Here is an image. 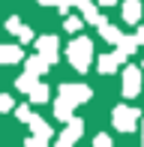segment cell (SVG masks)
I'll return each instance as SVG.
<instances>
[{"label": "cell", "mask_w": 144, "mask_h": 147, "mask_svg": "<svg viewBox=\"0 0 144 147\" xmlns=\"http://www.w3.org/2000/svg\"><path fill=\"white\" fill-rule=\"evenodd\" d=\"M66 57H69V63L75 66L78 72H87L90 60H93V42H90L87 36H75L69 42V48H66Z\"/></svg>", "instance_id": "cell-1"}, {"label": "cell", "mask_w": 144, "mask_h": 147, "mask_svg": "<svg viewBox=\"0 0 144 147\" xmlns=\"http://www.w3.org/2000/svg\"><path fill=\"white\" fill-rule=\"evenodd\" d=\"M138 108H132V105H117L114 108V114H111V120H114V129H120V132H132L135 129V123H138Z\"/></svg>", "instance_id": "cell-2"}, {"label": "cell", "mask_w": 144, "mask_h": 147, "mask_svg": "<svg viewBox=\"0 0 144 147\" xmlns=\"http://www.w3.org/2000/svg\"><path fill=\"white\" fill-rule=\"evenodd\" d=\"M30 129H33V138H30V147H45V144H48L51 141V135H54V129H51V126H48V120H42V117H30Z\"/></svg>", "instance_id": "cell-3"}, {"label": "cell", "mask_w": 144, "mask_h": 147, "mask_svg": "<svg viewBox=\"0 0 144 147\" xmlns=\"http://www.w3.org/2000/svg\"><path fill=\"white\" fill-rule=\"evenodd\" d=\"M36 51H39L45 60H48L51 66H54V63H57V57H60V39H57L54 33H45V36H39V39H36Z\"/></svg>", "instance_id": "cell-4"}, {"label": "cell", "mask_w": 144, "mask_h": 147, "mask_svg": "<svg viewBox=\"0 0 144 147\" xmlns=\"http://www.w3.org/2000/svg\"><path fill=\"white\" fill-rule=\"evenodd\" d=\"M120 78H123V96L135 99L141 93V69H138V66H126Z\"/></svg>", "instance_id": "cell-5"}, {"label": "cell", "mask_w": 144, "mask_h": 147, "mask_svg": "<svg viewBox=\"0 0 144 147\" xmlns=\"http://www.w3.org/2000/svg\"><path fill=\"white\" fill-rule=\"evenodd\" d=\"M81 135H84V120L81 117H69L66 120V129L57 135V144H60V147H69V144H75Z\"/></svg>", "instance_id": "cell-6"}, {"label": "cell", "mask_w": 144, "mask_h": 147, "mask_svg": "<svg viewBox=\"0 0 144 147\" xmlns=\"http://www.w3.org/2000/svg\"><path fill=\"white\" fill-rule=\"evenodd\" d=\"M75 105H78V102H75L72 96H66V93H60V96L54 99V117L66 123V120L72 117V111H75Z\"/></svg>", "instance_id": "cell-7"}, {"label": "cell", "mask_w": 144, "mask_h": 147, "mask_svg": "<svg viewBox=\"0 0 144 147\" xmlns=\"http://www.w3.org/2000/svg\"><path fill=\"white\" fill-rule=\"evenodd\" d=\"M138 36H126V33H123L120 36V42L114 45V51H117V57H120V63H126V57L129 54H135V51H138Z\"/></svg>", "instance_id": "cell-8"}, {"label": "cell", "mask_w": 144, "mask_h": 147, "mask_svg": "<svg viewBox=\"0 0 144 147\" xmlns=\"http://www.w3.org/2000/svg\"><path fill=\"white\" fill-rule=\"evenodd\" d=\"M57 93H66V96H72L78 105L87 102V99L93 96V90H90L87 84H60V90H57Z\"/></svg>", "instance_id": "cell-9"}, {"label": "cell", "mask_w": 144, "mask_h": 147, "mask_svg": "<svg viewBox=\"0 0 144 147\" xmlns=\"http://www.w3.org/2000/svg\"><path fill=\"white\" fill-rule=\"evenodd\" d=\"M81 15H84V21H87V24H93V27H102V24H108V18L102 15V12L96 9V3H90V0L81 6Z\"/></svg>", "instance_id": "cell-10"}, {"label": "cell", "mask_w": 144, "mask_h": 147, "mask_svg": "<svg viewBox=\"0 0 144 147\" xmlns=\"http://www.w3.org/2000/svg\"><path fill=\"white\" fill-rule=\"evenodd\" d=\"M117 66H120V57H117V51H111V54H102L96 60V69L102 72V75H114Z\"/></svg>", "instance_id": "cell-11"}, {"label": "cell", "mask_w": 144, "mask_h": 147, "mask_svg": "<svg viewBox=\"0 0 144 147\" xmlns=\"http://www.w3.org/2000/svg\"><path fill=\"white\" fill-rule=\"evenodd\" d=\"M123 21L126 24H138L141 18V0H123Z\"/></svg>", "instance_id": "cell-12"}, {"label": "cell", "mask_w": 144, "mask_h": 147, "mask_svg": "<svg viewBox=\"0 0 144 147\" xmlns=\"http://www.w3.org/2000/svg\"><path fill=\"white\" fill-rule=\"evenodd\" d=\"M18 60H24L21 45H0V63H18Z\"/></svg>", "instance_id": "cell-13"}, {"label": "cell", "mask_w": 144, "mask_h": 147, "mask_svg": "<svg viewBox=\"0 0 144 147\" xmlns=\"http://www.w3.org/2000/svg\"><path fill=\"white\" fill-rule=\"evenodd\" d=\"M48 60H45L42 54H39V51H36V54L33 57H27V60H24V69H30V72H36V75H45V72H48Z\"/></svg>", "instance_id": "cell-14"}, {"label": "cell", "mask_w": 144, "mask_h": 147, "mask_svg": "<svg viewBox=\"0 0 144 147\" xmlns=\"http://www.w3.org/2000/svg\"><path fill=\"white\" fill-rule=\"evenodd\" d=\"M36 84H39V75H36V72H30V69L24 72V75H18V78H15V87L21 90V93H30Z\"/></svg>", "instance_id": "cell-15"}, {"label": "cell", "mask_w": 144, "mask_h": 147, "mask_svg": "<svg viewBox=\"0 0 144 147\" xmlns=\"http://www.w3.org/2000/svg\"><path fill=\"white\" fill-rule=\"evenodd\" d=\"M27 96H30V102H36V105H45V102L51 99V87H48V84H36V87L30 90Z\"/></svg>", "instance_id": "cell-16"}, {"label": "cell", "mask_w": 144, "mask_h": 147, "mask_svg": "<svg viewBox=\"0 0 144 147\" xmlns=\"http://www.w3.org/2000/svg\"><path fill=\"white\" fill-rule=\"evenodd\" d=\"M99 33H102V39H105V42H111V45H117V42H120V36H123V30L117 27V24H111V21L102 24Z\"/></svg>", "instance_id": "cell-17"}, {"label": "cell", "mask_w": 144, "mask_h": 147, "mask_svg": "<svg viewBox=\"0 0 144 147\" xmlns=\"http://www.w3.org/2000/svg\"><path fill=\"white\" fill-rule=\"evenodd\" d=\"M84 15L78 18V15H66V21H63V27H66V33H81V27H84Z\"/></svg>", "instance_id": "cell-18"}, {"label": "cell", "mask_w": 144, "mask_h": 147, "mask_svg": "<svg viewBox=\"0 0 144 147\" xmlns=\"http://www.w3.org/2000/svg\"><path fill=\"white\" fill-rule=\"evenodd\" d=\"M84 3H87V0H60V3H57V9H60L63 15H69V9H72V6H78V9H81Z\"/></svg>", "instance_id": "cell-19"}, {"label": "cell", "mask_w": 144, "mask_h": 147, "mask_svg": "<svg viewBox=\"0 0 144 147\" xmlns=\"http://www.w3.org/2000/svg\"><path fill=\"white\" fill-rule=\"evenodd\" d=\"M18 39H21V45H27V42H36V36H33V30L24 24L21 30H18Z\"/></svg>", "instance_id": "cell-20"}, {"label": "cell", "mask_w": 144, "mask_h": 147, "mask_svg": "<svg viewBox=\"0 0 144 147\" xmlns=\"http://www.w3.org/2000/svg\"><path fill=\"white\" fill-rule=\"evenodd\" d=\"M15 117L21 120V123H30V117H33V111H30L27 105H18V108H15Z\"/></svg>", "instance_id": "cell-21"}, {"label": "cell", "mask_w": 144, "mask_h": 147, "mask_svg": "<svg viewBox=\"0 0 144 147\" xmlns=\"http://www.w3.org/2000/svg\"><path fill=\"white\" fill-rule=\"evenodd\" d=\"M21 27H24V24H21V18H18V15H12L9 21H6V30H9V33H18Z\"/></svg>", "instance_id": "cell-22"}, {"label": "cell", "mask_w": 144, "mask_h": 147, "mask_svg": "<svg viewBox=\"0 0 144 147\" xmlns=\"http://www.w3.org/2000/svg\"><path fill=\"white\" fill-rule=\"evenodd\" d=\"M12 108H15L12 96H9V93H3V96H0V111H12Z\"/></svg>", "instance_id": "cell-23"}, {"label": "cell", "mask_w": 144, "mask_h": 147, "mask_svg": "<svg viewBox=\"0 0 144 147\" xmlns=\"http://www.w3.org/2000/svg\"><path fill=\"white\" fill-rule=\"evenodd\" d=\"M96 144H99V147H108V144H111V135H96V138H93V147H96Z\"/></svg>", "instance_id": "cell-24"}, {"label": "cell", "mask_w": 144, "mask_h": 147, "mask_svg": "<svg viewBox=\"0 0 144 147\" xmlns=\"http://www.w3.org/2000/svg\"><path fill=\"white\" fill-rule=\"evenodd\" d=\"M36 3H39V6H57L60 0H36Z\"/></svg>", "instance_id": "cell-25"}, {"label": "cell", "mask_w": 144, "mask_h": 147, "mask_svg": "<svg viewBox=\"0 0 144 147\" xmlns=\"http://www.w3.org/2000/svg\"><path fill=\"white\" fill-rule=\"evenodd\" d=\"M120 0H99V6H117Z\"/></svg>", "instance_id": "cell-26"}, {"label": "cell", "mask_w": 144, "mask_h": 147, "mask_svg": "<svg viewBox=\"0 0 144 147\" xmlns=\"http://www.w3.org/2000/svg\"><path fill=\"white\" fill-rule=\"evenodd\" d=\"M135 36H138V42L144 45V27H138V30H135Z\"/></svg>", "instance_id": "cell-27"}, {"label": "cell", "mask_w": 144, "mask_h": 147, "mask_svg": "<svg viewBox=\"0 0 144 147\" xmlns=\"http://www.w3.org/2000/svg\"><path fill=\"white\" fill-rule=\"evenodd\" d=\"M141 141H144V129H141Z\"/></svg>", "instance_id": "cell-28"}]
</instances>
